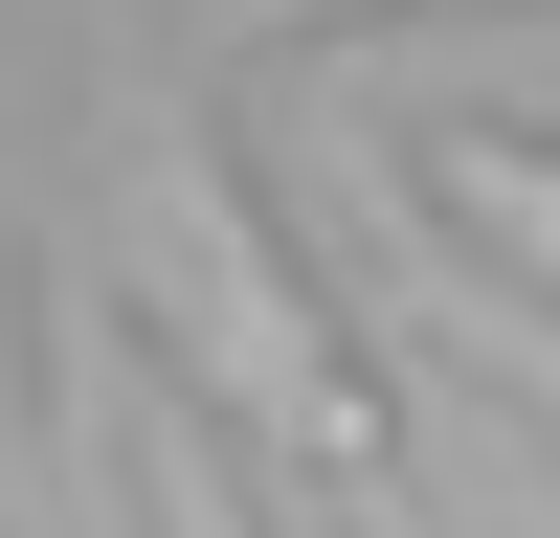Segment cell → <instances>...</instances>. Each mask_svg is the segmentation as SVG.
<instances>
[{
  "label": "cell",
  "instance_id": "obj_1",
  "mask_svg": "<svg viewBox=\"0 0 560 538\" xmlns=\"http://www.w3.org/2000/svg\"><path fill=\"white\" fill-rule=\"evenodd\" d=\"M90 269H113V314L179 359V382H224L292 471L404 493V426H382V382H359V337L314 314L292 224L247 202V157H224L158 68H113V113H90Z\"/></svg>",
  "mask_w": 560,
  "mask_h": 538
},
{
  "label": "cell",
  "instance_id": "obj_2",
  "mask_svg": "<svg viewBox=\"0 0 560 538\" xmlns=\"http://www.w3.org/2000/svg\"><path fill=\"white\" fill-rule=\"evenodd\" d=\"M404 202L471 224V247H516L560 292V113H404Z\"/></svg>",
  "mask_w": 560,
  "mask_h": 538
},
{
  "label": "cell",
  "instance_id": "obj_3",
  "mask_svg": "<svg viewBox=\"0 0 560 538\" xmlns=\"http://www.w3.org/2000/svg\"><path fill=\"white\" fill-rule=\"evenodd\" d=\"M135 538H247V493L202 471V426H179V404L135 426Z\"/></svg>",
  "mask_w": 560,
  "mask_h": 538
},
{
  "label": "cell",
  "instance_id": "obj_4",
  "mask_svg": "<svg viewBox=\"0 0 560 538\" xmlns=\"http://www.w3.org/2000/svg\"><path fill=\"white\" fill-rule=\"evenodd\" d=\"M224 23H359V0H224Z\"/></svg>",
  "mask_w": 560,
  "mask_h": 538
},
{
  "label": "cell",
  "instance_id": "obj_5",
  "mask_svg": "<svg viewBox=\"0 0 560 538\" xmlns=\"http://www.w3.org/2000/svg\"><path fill=\"white\" fill-rule=\"evenodd\" d=\"M0 538H23V426H0Z\"/></svg>",
  "mask_w": 560,
  "mask_h": 538
}]
</instances>
